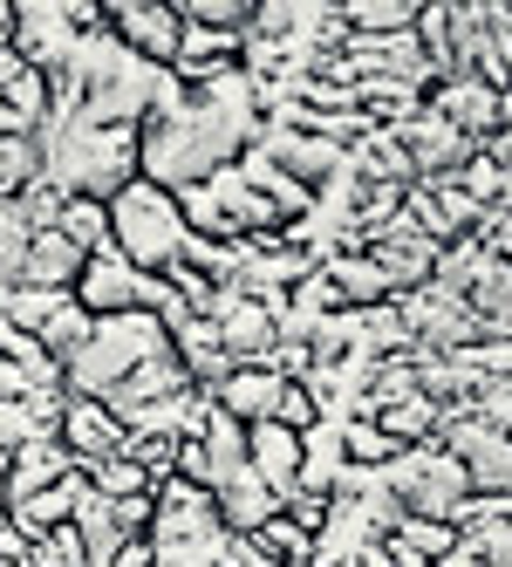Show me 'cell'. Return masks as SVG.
Wrapping results in <instances>:
<instances>
[{"label":"cell","mask_w":512,"mask_h":567,"mask_svg":"<svg viewBox=\"0 0 512 567\" xmlns=\"http://www.w3.org/2000/svg\"><path fill=\"white\" fill-rule=\"evenodd\" d=\"M0 560H28V540L14 534V526H0Z\"/></svg>","instance_id":"74e56055"},{"label":"cell","mask_w":512,"mask_h":567,"mask_svg":"<svg viewBox=\"0 0 512 567\" xmlns=\"http://www.w3.org/2000/svg\"><path fill=\"white\" fill-rule=\"evenodd\" d=\"M389 137L404 144V157H410V172H417V185L424 178H451V172H464L471 157H479V144H464L445 116H430L424 103L410 110V116H397V124H383Z\"/></svg>","instance_id":"4fadbf2b"},{"label":"cell","mask_w":512,"mask_h":567,"mask_svg":"<svg viewBox=\"0 0 512 567\" xmlns=\"http://www.w3.org/2000/svg\"><path fill=\"white\" fill-rule=\"evenodd\" d=\"M150 567H219V547H226V526H219V506L206 485H185V478H157L150 493Z\"/></svg>","instance_id":"3957f363"},{"label":"cell","mask_w":512,"mask_h":567,"mask_svg":"<svg viewBox=\"0 0 512 567\" xmlns=\"http://www.w3.org/2000/svg\"><path fill=\"white\" fill-rule=\"evenodd\" d=\"M383 485H389V499H397L404 513H417V519H445L451 526V513L464 506V472H458V458L445 452V444H410V452H397L383 465Z\"/></svg>","instance_id":"52a82bcc"},{"label":"cell","mask_w":512,"mask_h":567,"mask_svg":"<svg viewBox=\"0 0 512 567\" xmlns=\"http://www.w3.org/2000/svg\"><path fill=\"white\" fill-rule=\"evenodd\" d=\"M42 178V157H34V137H0V198H14L21 185Z\"/></svg>","instance_id":"d6a6232c"},{"label":"cell","mask_w":512,"mask_h":567,"mask_svg":"<svg viewBox=\"0 0 512 567\" xmlns=\"http://www.w3.org/2000/svg\"><path fill=\"white\" fill-rule=\"evenodd\" d=\"M75 301H83L96 321L103 315H165L171 288H165V274H137L116 247H103V254L83 260V274H75Z\"/></svg>","instance_id":"ba28073f"},{"label":"cell","mask_w":512,"mask_h":567,"mask_svg":"<svg viewBox=\"0 0 512 567\" xmlns=\"http://www.w3.org/2000/svg\"><path fill=\"white\" fill-rule=\"evenodd\" d=\"M348 567H404V560H397V554H389L383 540H369V547H363L356 560H348Z\"/></svg>","instance_id":"8d00e7d4"},{"label":"cell","mask_w":512,"mask_h":567,"mask_svg":"<svg viewBox=\"0 0 512 567\" xmlns=\"http://www.w3.org/2000/svg\"><path fill=\"white\" fill-rule=\"evenodd\" d=\"M62 301H69V295H49V288H8V295H0V321H14L21 336H42L49 315H55Z\"/></svg>","instance_id":"f1b7e54d"},{"label":"cell","mask_w":512,"mask_h":567,"mask_svg":"<svg viewBox=\"0 0 512 567\" xmlns=\"http://www.w3.org/2000/svg\"><path fill=\"white\" fill-rule=\"evenodd\" d=\"M103 28V8L90 0H14V55L34 75H62L75 42Z\"/></svg>","instance_id":"8992f818"},{"label":"cell","mask_w":512,"mask_h":567,"mask_svg":"<svg viewBox=\"0 0 512 567\" xmlns=\"http://www.w3.org/2000/svg\"><path fill=\"white\" fill-rule=\"evenodd\" d=\"M0 567H28V560H0Z\"/></svg>","instance_id":"b9f144b4"},{"label":"cell","mask_w":512,"mask_h":567,"mask_svg":"<svg viewBox=\"0 0 512 567\" xmlns=\"http://www.w3.org/2000/svg\"><path fill=\"white\" fill-rule=\"evenodd\" d=\"M273 424H288V431H301V437L322 424V403L307 396V383H288V390H281V417H273Z\"/></svg>","instance_id":"836d02e7"},{"label":"cell","mask_w":512,"mask_h":567,"mask_svg":"<svg viewBox=\"0 0 512 567\" xmlns=\"http://www.w3.org/2000/svg\"><path fill=\"white\" fill-rule=\"evenodd\" d=\"M342 458L363 465V472H383L389 458H397V444L376 431V417H342Z\"/></svg>","instance_id":"83f0119b"},{"label":"cell","mask_w":512,"mask_h":567,"mask_svg":"<svg viewBox=\"0 0 512 567\" xmlns=\"http://www.w3.org/2000/svg\"><path fill=\"white\" fill-rule=\"evenodd\" d=\"M253 547L267 554V560H281V567H307V554H314V534H301V526L288 519V513H273L260 534H253Z\"/></svg>","instance_id":"f546056e"},{"label":"cell","mask_w":512,"mask_h":567,"mask_svg":"<svg viewBox=\"0 0 512 567\" xmlns=\"http://www.w3.org/2000/svg\"><path fill=\"white\" fill-rule=\"evenodd\" d=\"M90 254H75L55 226L28 233V260H21V288H49V295H75V274H83Z\"/></svg>","instance_id":"44dd1931"},{"label":"cell","mask_w":512,"mask_h":567,"mask_svg":"<svg viewBox=\"0 0 512 567\" xmlns=\"http://www.w3.org/2000/svg\"><path fill=\"white\" fill-rule=\"evenodd\" d=\"M260 131H267L260 83L247 69H232V75H219V83H206V90H178L165 110L144 116L137 172L178 198L191 185H206L212 172L240 165V157L260 144Z\"/></svg>","instance_id":"6da1fadb"},{"label":"cell","mask_w":512,"mask_h":567,"mask_svg":"<svg viewBox=\"0 0 512 567\" xmlns=\"http://www.w3.org/2000/svg\"><path fill=\"white\" fill-rule=\"evenodd\" d=\"M0 49H14V0H0Z\"/></svg>","instance_id":"f35d334b"},{"label":"cell","mask_w":512,"mask_h":567,"mask_svg":"<svg viewBox=\"0 0 512 567\" xmlns=\"http://www.w3.org/2000/svg\"><path fill=\"white\" fill-rule=\"evenodd\" d=\"M90 329H96V315H90L83 301H75V295H69V301H62V308L49 315V329H42V336H34V342H42V355L55 362V370H69V362H75V349H83V342H90Z\"/></svg>","instance_id":"484cf974"},{"label":"cell","mask_w":512,"mask_h":567,"mask_svg":"<svg viewBox=\"0 0 512 567\" xmlns=\"http://www.w3.org/2000/svg\"><path fill=\"white\" fill-rule=\"evenodd\" d=\"M383 547L397 554L404 567H438L451 547H458V526H445V519H417V513H404L397 526L383 534Z\"/></svg>","instance_id":"d4e9b609"},{"label":"cell","mask_w":512,"mask_h":567,"mask_svg":"<svg viewBox=\"0 0 512 567\" xmlns=\"http://www.w3.org/2000/svg\"><path fill=\"white\" fill-rule=\"evenodd\" d=\"M0 526H8V499H0Z\"/></svg>","instance_id":"60d3db41"},{"label":"cell","mask_w":512,"mask_h":567,"mask_svg":"<svg viewBox=\"0 0 512 567\" xmlns=\"http://www.w3.org/2000/svg\"><path fill=\"white\" fill-rule=\"evenodd\" d=\"M376 431L397 444V452H410V444H438L445 411H438L424 390H410V396H397V403H383V411H376Z\"/></svg>","instance_id":"cb8c5ba5"},{"label":"cell","mask_w":512,"mask_h":567,"mask_svg":"<svg viewBox=\"0 0 512 567\" xmlns=\"http://www.w3.org/2000/svg\"><path fill=\"white\" fill-rule=\"evenodd\" d=\"M83 478H90V493H96V499H144V493H157V485H150V478H144L124 452L103 458V465H90Z\"/></svg>","instance_id":"4dcf8cb0"},{"label":"cell","mask_w":512,"mask_h":567,"mask_svg":"<svg viewBox=\"0 0 512 567\" xmlns=\"http://www.w3.org/2000/svg\"><path fill=\"white\" fill-rule=\"evenodd\" d=\"M191 437H199V452H206V485H212V493H219L226 478H240V472H247V424H240V417H226L219 403L206 411V424L191 431Z\"/></svg>","instance_id":"603a6c76"},{"label":"cell","mask_w":512,"mask_h":567,"mask_svg":"<svg viewBox=\"0 0 512 567\" xmlns=\"http://www.w3.org/2000/svg\"><path fill=\"white\" fill-rule=\"evenodd\" d=\"M499 213H505V219H512V192H505V206H499Z\"/></svg>","instance_id":"ab89813d"},{"label":"cell","mask_w":512,"mask_h":567,"mask_svg":"<svg viewBox=\"0 0 512 567\" xmlns=\"http://www.w3.org/2000/svg\"><path fill=\"white\" fill-rule=\"evenodd\" d=\"M178 390H191V383H185V370H178V355L165 349V355L137 362V370H130L124 383H116L109 396H96V403H103V411H109L116 424H130L137 411H150V403H165V396H178Z\"/></svg>","instance_id":"2e32d148"},{"label":"cell","mask_w":512,"mask_h":567,"mask_svg":"<svg viewBox=\"0 0 512 567\" xmlns=\"http://www.w3.org/2000/svg\"><path fill=\"white\" fill-rule=\"evenodd\" d=\"M212 329H219V342L232 355V370H267L273 349H281V321H273V308L240 295V288L212 295Z\"/></svg>","instance_id":"30bf717a"},{"label":"cell","mask_w":512,"mask_h":567,"mask_svg":"<svg viewBox=\"0 0 512 567\" xmlns=\"http://www.w3.org/2000/svg\"><path fill=\"white\" fill-rule=\"evenodd\" d=\"M253 151L273 157V165H281L294 185H307V192H322V185L342 178V165H348V151H335V144H322V137H307V131H288V124H267Z\"/></svg>","instance_id":"5bb4252c"},{"label":"cell","mask_w":512,"mask_h":567,"mask_svg":"<svg viewBox=\"0 0 512 567\" xmlns=\"http://www.w3.org/2000/svg\"><path fill=\"white\" fill-rule=\"evenodd\" d=\"M438 444L458 458V472H464L471 493L512 499V437H505V431H492L485 417H471V411H464V417H445Z\"/></svg>","instance_id":"9c48e42d"},{"label":"cell","mask_w":512,"mask_h":567,"mask_svg":"<svg viewBox=\"0 0 512 567\" xmlns=\"http://www.w3.org/2000/svg\"><path fill=\"white\" fill-rule=\"evenodd\" d=\"M328 274V288H335V308L348 315H363V308H383V301H397V288H389V274L363 254V247H348V254H328L322 260Z\"/></svg>","instance_id":"ac0fdd59"},{"label":"cell","mask_w":512,"mask_h":567,"mask_svg":"<svg viewBox=\"0 0 512 567\" xmlns=\"http://www.w3.org/2000/svg\"><path fill=\"white\" fill-rule=\"evenodd\" d=\"M165 349H171V336H165V321H157V315H103L96 329H90V342L75 349V362L62 370V390L69 396H109L116 383L137 370V362L165 355Z\"/></svg>","instance_id":"5b68a950"},{"label":"cell","mask_w":512,"mask_h":567,"mask_svg":"<svg viewBox=\"0 0 512 567\" xmlns=\"http://www.w3.org/2000/svg\"><path fill=\"white\" fill-rule=\"evenodd\" d=\"M103 28H109L137 62H150V69H171V62H178V42H185V21H178L171 0H109V8H103Z\"/></svg>","instance_id":"8fae6325"},{"label":"cell","mask_w":512,"mask_h":567,"mask_svg":"<svg viewBox=\"0 0 512 567\" xmlns=\"http://www.w3.org/2000/svg\"><path fill=\"white\" fill-rule=\"evenodd\" d=\"M185 213H178V198L165 185H150V178H130L124 192L109 198V247L124 254L137 274H165L178 254H185Z\"/></svg>","instance_id":"277c9868"},{"label":"cell","mask_w":512,"mask_h":567,"mask_svg":"<svg viewBox=\"0 0 512 567\" xmlns=\"http://www.w3.org/2000/svg\"><path fill=\"white\" fill-rule=\"evenodd\" d=\"M281 513L301 526V534H322V526H328V499H322V493H301V485L281 499Z\"/></svg>","instance_id":"e575fe53"},{"label":"cell","mask_w":512,"mask_h":567,"mask_svg":"<svg viewBox=\"0 0 512 567\" xmlns=\"http://www.w3.org/2000/svg\"><path fill=\"white\" fill-rule=\"evenodd\" d=\"M21 75H28V62H21L14 49H0V103L14 96V83H21Z\"/></svg>","instance_id":"d590c367"},{"label":"cell","mask_w":512,"mask_h":567,"mask_svg":"<svg viewBox=\"0 0 512 567\" xmlns=\"http://www.w3.org/2000/svg\"><path fill=\"white\" fill-rule=\"evenodd\" d=\"M424 110L445 116V124H451L464 144H479V151L505 131V96H499L492 83H479V75H445V83H430Z\"/></svg>","instance_id":"7c38bea8"},{"label":"cell","mask_w":512,"mask_h":567,"mask_svg":"<svg viewBox=\"0 0 512 567\" xmlns=\"http://www.w3.org/2000/svg\"><path fill=\"white\" fill-rule=\"evenodd\" d=\"M212 506H219V526H226V534H247V540L260 534L273 513H281V499L267 493V478H260L253 465H247L240 478H226L219 493H212Z\"/></svg>","instance_id":"7402d4cb"},{"label":"cell","mask_w":512,"mask_h":567,"mask_svg":"<svg viewBox=\"0 0 512 567\" xmlns=\"http://www.w3.org/2000/svg\"><path fill=\"white\" fill-rule=\"evenodd\" d=\"M34 157H42V185H55L62 198H109L124 192L137 172V131H96L75 116H49L34 131Z\"/></svg>","instance_id":"7a4b0ae2"},{"label":"cell","mask_w":512,"mask_h":567,"mask_svg":"<svg viewBox=\"0 0 512 567\" xmlns=\"http://www.w3.org/2000/svg\"><path fill=\"white\" fill-rule=\"evenodd\" d=\"M247 465L267 478L273 499H288L294 485H301V431H288V424H253L247 431Z\"/></svg>","instance_id":"d6986e66"},{"label":"cell","mask_w":512,"mask_h":567,"mask_svg":"<svg viewBox=\"0 0 512 567\" xmlns=\"http://www.w3.org/2000/svg\"><path fill=\"white\" fill-rule=\"evenodd\" d=\"M28 567H90L83 534H75V519H69V526H49L42 540H28Z\"/></svg>","instance_id":"1f68e13d"},{"label":"cell","mask_w":512,"mask_h":567,"mask_svg":"<svg viewBox=\"0 0 512 567\" xmlns=\"http://www.w3.org/2000/svg\"><path fill=\"white\" fill-rule=\"evenodd\" d=\"M281 390H288V377H273V370H232L219 390H206L212 403H219V411L226 417H240L247 431L253 424H273V417H281Z\"/></svg>","instance_id":"ffe728a7"},{"label":"cell","mask_w":512,"mask_h":567,"mask_svg":"<svg viewBox=\"0 0 512 567\" xmlns=\"http://www.w3.org/2000/svg\"><path fill=\"white\" fill-rule=\"evenodd\" d=\"M55 437H62V452L75 458V472H90V465H103V458H116L124 452V424H116L96 396H69L62 403V424H55Z\"/></svg>","instance_id":"9a60e30c"},{"label":"cell","mask_w":512,"mask_h":567,"mask_svg":"<svg viewBox=\"0 0 512 567\" xmlns=\"http://www.w3.org/2000/svg\"><path fill=\"white\" fill-rule=\"evenodd\" d=\"M55 233L69 239L75 254H103L109 247V206H103V198H62Z\"/></svg>","instance_id":"4316f807"},{"label":"cell","mask_w":512,"mask_h":567,"mask_svg":"<svg viewBox=\"0 0 512 567\" xmlns=\"http://www.w3.org/2000/svg\"><path fill=\"white\" fill-rule=\"evenodd\" d=\"M75 472V458L62 452V437H28L21 452H8V478H0V499H28V493H49Z\"/></svg>","instance_id":"e0dca14e"}]
</instances>
